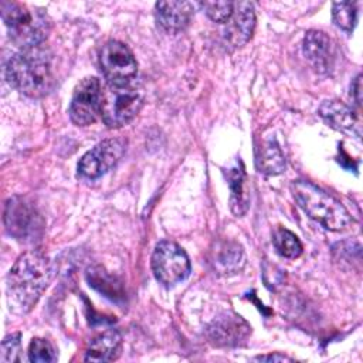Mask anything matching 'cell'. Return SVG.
Here are the masks:
<instances>
[{
  "label": "cell",
  "instance_id": "6da1fadb",
  "mask_svg": "<svg viewBox=\"0 0 363 363\" xmlns=\"http://www.w3.org/2000/svg\"><path fill=\"white\" fill-rule=\"evenodd\" d=\"M52 278V264L40 251H28L17 258L7 275L10 311L24 315L33 309Z\"/></svg>",
  "mask_w": 363,
  "mask_h": 363
},
{
  "label": "cell",
  "instance_id": "7a4b0ae2",
  "mask_svg": "<svg viewBox=\"0 0 363 363\" xmlns=\"http://www.w3.org/2000/svg\"><path fill=\"white\" fill-rule=\"evenodd\" d=\"M9 82L30 98L45 96L55 85V61L50 50L33 47L14 54L6 65Z\"/></svg>",
  "mask_w": 363,
  "mask_h": 363
},
{
  "label": "cell",
  "instance_id": "3957f363",
  "mask_svg": "<svg viewBox=\"0 0 363 363\" xmlns=\"http://www.w3.org/2000/svg\"><path fill=\"white\" fill-rule=\"evenodd\" d=\"M1 18L10 40L21 50L38 47L51 30V18L44 9L3 0Z\"/></svg>",
  "mask_w": 363,
  "mask_h": 363
},
{
  "label": "cell",
  "instance_id": "277c9868",
  "mask_svg": "<svg viewBox=\"0 0 363 363\" xmlns=\"http://www.w3.org/2000/svg\"><path fill=\"white\" fill-rule=\"evenodd\" d=\"M291 191L299 207L326 230L342 231L352 224V216L346 207L318 186L295 180L291 183Z\"/></svg>",
  "mask_w": 363,
  "mask_h": 363
},
{
  "label": "cell",
  "instance_id": "5b68a950",
  "mask_svg": "<svg viewBox=\"0 0 363 363\" xmlns=\"http://www.w3.org/2000/svg\"><path fill=\"white\" fill-rule=\"evenodd\" d=\"M143 101L145 91L136 79L122 85L106 84L102 86L101 118L108 128H121L138 115Z\"/></svg>",
  "mask_w": 363,
  "mask_h": 363
},
{
  "label": "cell",
  "instance_id": "8992f818",
  "mask_svg": "<svg viewBox=\"0 0 363 363\" xmlns=\"http://www.w3.org/2000/svg\"><path fill=\"white\" fill-rule=\"evenodd\" d=\"M191 265L186 251L172 241H160L152 254V271L164 286H173L190 274Z\"/></svg>",
  "mask_w": 363,
  "mask_h": 363
},
{
  "label": "cell",
  "instance_id": "52a82bcc",
  "mask_svg": "<svg viewBox=\"0 0 363 363\" xmlns=\"http://www.w3.org/2000/svg\"><path fill=\"white\" fill-rule=\"evenodd\" d=\"M101 72L106 84L122 85L135 79L138 62L133 52L118 40L108 41L99 52Z\"/></svg>",
  "mask_w": 363,
  "mask_h": 363
},
{
  "label": "cell",
  "instance_id": "ba28073f",
  "mask_svg": "<svg viewBox=\"0 0 363 363\" xmlns=\"http://www.w3.org/2000/svg\"><path fill=\"white\" fill-rule=\"evenodd\" d=\"M102 85L98 78L86 77L78 82L69 104V118L77 126H86L101 115Z\"/></svg>",
  "mask_w": 363,
  "mask_h": 363
},
{
  "label": "cell",
  "instance_id": "9c48e42d",
  "mask_svg": "<svg viewBox=\"0 0 363 363\" xmlns=\"http://www.w3.org/2000/svg\"><path fill=\"white\" fill-rule=\"evenodd\" d=\"M126 143L122 139H105L88 150L78 162V173L86 179H98L112 169L123 156Z\"/></svg>",
  "mask_w": 363,
  "mask_h": 363
},
{
  "label": "cell",
  "instance_id": "30bf717a",
  "mask_svg": "<svg viewBox=\"0 0 363 363\" xmlns=\"http://www.w3.org/2000/svg\"><path fill=\"white\" fill-rule=\"evenodd\" d=\"M4 225L10 235L26 241L34 240V237H37L43 223L31 206L18 197H13L6 203Z\"/></svg>",
  "mask_w": 363,
  "mask_h": 363
},
{
  "label": "cell",
  "instance_id": "8fae6325",
  "mask_svg": "<svg viewBox=\"0 0 363 363\" xmlns=\"http://www.w3.org/2000/svg\"><path fill=\"white\" fill-rule=\"evenodd\" d=\"M224 40L228 45L237 48L242 47L251 37L255 28V10L250 1L234 3V11L225 23Z\"/></svg>",
  "mask_w": 363,
  "mask_h": 363
},
{
  "label": "cell",
  "instance_id": "7c38bea8",
  "mask_svg": "<svg viewBox=\"0 0 363 363\" xmlns=\"http://www.w3.org/2000/svg\"><path fill=\"white\" fill-rule=\"evenodd\" d=\"M303 54L319 74H328L335 64L336 50L332 40L319 30H309L303 38Z\"/></svg>",
  "mask_w": 363,
  "mask_h": 363
},
{
  "label": "cell",
  "instance_id": "4fadbf2b",
  "mask_svg": "<svg viewBox=\"0 0 363 363\" xmlns=\"http://www.w3.org/2000/svg\"><path fill=\"white\" fill-rule=\"evenodd\" d=\"M319 115L333 129L360 138L362 135L360 116L346 104L336 99L325 101L319 106Z\"/></svg>",
  "mask_w": 363,
  "mask_h": 363
},
{
  "label": "cell",
  "instance_id": "5bb4252c",
  "mask_svg": "<svg viewBox=\"0 0 363 363\" xmlns=\"http://www.w3.org/2000/svg\"><path fill=\"white\" fill-rule=\"evenodd\" d=\"M251 332L250 325L238 315L224 313L208 328L210 339L218 346H234L244 340Z\"/></svg>",
  "mask_w": 363,
  "mask_h": 363
},
{
  "label": "cell",
  "instance_id": "9a60e30c",
  "mask_svg": "<svg viewBox=\"0 0 363 363\" xmlns=\"http://www.w3.org/2000/svg\"><path fill=\"white\" fill-rule=\"evenodd\" d=\"M194 6L189 1H159L155 6V14L159 26L170 33H179L187 27L193 16Z\"/></svg>",
  "mask_w": 363,
  "mask_h": 363
},
{
  "label": "cell",
  "instance_id": "2e32d148",
  "mask_svg": "<svg viewBox=\"0 0 363 363\" xmlns=\"http://www.w3.org/2000/svg\"><path fill=\"white\" fill-rule=\"evenodd\" d=\"M122 350V337L118 330L106 329L98 333L88 345L84 360L86 362H112Z\"/></svg>",
  "mask_w": 363,
  "mask_h": 363
},
{
  "label": "cell",
  "instance_id": "e0dca14e",
  "mask_svg": "<svg viewBox=\"0 0 363 363\" xmlns=\"http://www.w3.org/2000/svg\"><path fill=\"white\" fill-rule=\"evenodd\" d=\"M255 163L259 172L271 176L285 170V156L274 136H267L259 140L255 147Z\"/></svg>",
  "mask_w": 363,
  "mask_h": 363
},
{
  "label": "cell",
  "instance_id": "ac0fdd59",
  "mask_svg": "<svg viewBox=\"0 0 363 363\" xmlns=\"http://www.w3.org/2000/svg\"><path fill=\"white\" fill-rule=\"evenodd\" d=\"M227 180L230 186V207L235 216H244L250 207V193L247 186V176L244 167L240 164L227 170Z\"/></svg>",
  "mask_w": 363,
  "mask_h": 363
},
{
  "label": "cell",
  "instance_id": "d6986e66",
  "mask_svg": "<svg viewBox=\"0 0 363 363\" xmlns=\"http://www.w3.org/2000/svg\"><path fill=\"white\" fill-rule=\"evenodd\" d=\"M211 262L221 274H235L244 265L242 248L235 242H221L213 251Z\"/></svg>",
  "mask_w": 363,
  "mask_h": 363
},
{
  "label": "cell",
  "instance_id": "ffe728a7",
  "mask_svg": "<svg viewBox=\"0 0 363 363\" xmlns=\"http://www.w3.org/2000/svg\"><path fill=\"white\" fill-rule=\"evenodd\" d=\"M89 285L102 292L105 296H109L112 299H116L118 296H122V286L115 279V277L109 275L105 269L101 267L89 268L86 272Z\"/></svg>",
  "mask_w": 363,
  "mask_h": 363
},
{
  "label": "cell",
  "instance_id": "44dd1931",
  "mask_svg": "<svg viewBox=\"0 0 363 363\" xmlns=\"http://www.w3.org/2000/svg\"><path fill=\"white\" fill-rule=\"evenodd\" d=\"M274 247L279 255L285 258H298L302 254V242L286 228H279L274 233Z\"/></svg>",
  "mask_w": 363,
  "mask_h": 363
},
{
  "label": "cell",
  "instance_id": "7402d4cb",
  "mask_svg": "<svg viewBox=\"0 0 363 363\" xmlns=\"http://www.w3.org/2000/svg\"><path fill=\"white\" fill-rule=\"evenodd\" d=\"M332 17L339 28L352 31L357 20V4L352 1H336L332 7Z\"/></svg>",
  "mask_w": 363,
  "mask_h": 363
},
{
  "label": "cell",
  "instance_id": "603a6c76",
  "mask_svg": "<svg viewBox=\"0 0 363 363\" xmlns=\"http://www.w3.org/2000/svg\"><path fill=\"white\" fill-rule=\"evenodd\" d=\"M28 360L33 363H51L57 360V354L48 340L35 337L28 346Z\"/></svg>",
  "mask_w": 363,
  "mask_h": 363
},
{
  "label": "cell",
  "instance_id": "cb8c5ba5",
  "mask_svg": "<svg viewBox=\"0 0 363 363\" xmlns=\"http://www.w3.org/2000/svg\"><path fill=\"white\" fill-rule=\"evenodd\" d=\"M200 7L216 23H227L234 11L233 1H201Z\"/></svg>",
  "mask_w": 363,
  "mask_h": 363
},
{
  "label": "cell",
  "instance_id": "d4e9b609",
  "mask_svg": "<svg viewBox=\"0 0 363 363\" xmlns=\"http://www.w3.org/2000/svg\"><path fill=\"white\" fill-rule=\"evenodd\" d=\"M20 352H21V343H20V333H11L4 337L1 343V363H11V362H20Z\"/></svg>",
  "mask_w": 363,
  "mask_h": 363
},
{
  "label": "cell",
  "instance_id": "484cf974",
  "mask_svg": "<svg viewBox=\"0 0 363 363\" xmlns=\"http://www.w3.org/2000/svg\"><path fill=\"white\" fill-rule=\"evenodd\" d=\"M350 95L354 98L356 104L360 105V102H362V75L360 74L354 78V82L352 84Z\"/></svg>",
  "mask_w": 363,
  "mask_h": 363
},
{
  "label": "cell",
  "instance_id": "4316f807",
  "mask_svg": "<svg viewBox=\"0 0 363 363\" xmlns=\"http://www.w3.org/2000/svg\"><path fill=\"white\" fill-rule=\"evenodd\" d=\"M254 360H257V362H291L292 359L288 357V356H285V354L274 353V354H265V356L254 357Z\"/></svg>",
  "mask_w": 363,
  "mask_h": 363
}]
</instances>
